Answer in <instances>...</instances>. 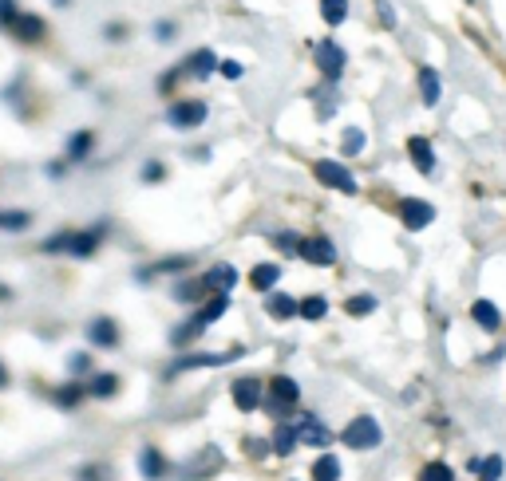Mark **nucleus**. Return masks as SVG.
Masks as SVG:
<instances>
[{"label": "nucleus", "mask_w": 506, "mask_h": 481, "mask_svg": "<svg viewBox=\"0 0 506 481\" xmlns=\"http://www.w3.org/2000/svg\"><path fill=\"white\" fill-rule=\"evenodd\" d=\"M20 20V8H16V0H0V28L4 32H13V24Z\"/></svg>", "instance_id": "4c0bfd02"}, {"label": "nucleus", "mask_w": 506, "mask_h": 481, "mask_svg": "<svg viewBox=\"0 0 506 481\" xmlns=\"http://www.w3.org/2000/svg\"><path fill=\"white\" fill-rule=\"evenodd\" d=\"M67 245H72V229H64V233H52L40 249H44V253H67Z\"/></svg>", "instance_id": "c9c22d12"}, {"label": "nucleus", "mask_w": 506, "mask_h": 481, "mask_svg": "<svg viewBox=\"0 0 506 481\" xmlns=\"http://www.w3.org/2000/svg\"><path fill=\"white\" fill-rule=\"evenodd\" d=\"M226 312H230V293H214V296L202 304V312H198V319H202V324L210 328V324H217V319H222Z\"/></svg>", "instance_id": "4be33fe9"}, {"label": "nucleus", "mask_w": 506, "mask_h": 481, "mask_svg": "<svg viewBox=\"0 0 506 481\" xmlns=\"http://www.w3.org/2000/svg\"><path fill=\"white\" fill-rule=\"evenodd\" d=\"M420 95H423V103L428 107L439 103L443 83H439V72H435V67H420Z\"/></svg>", "instance_id": "5701e85b"}, {"label": "nucleus", "mask_w": 506, "mask_h": 481, "mask_svg": "<svg viewBox=\"0 0 506 481\" xmlns=\"http://www.w3.org/2000/svg\"><path fill=\"white\" fill-rule=\"evenodd\" d=\"M67 367H72V371H75V375H84V371H87V367H92V359H87L84 352H75V355H67Z\"/></svg>", "instance_id": "de8ad7c7"}, {"label": "nucleus", "mask_w": 506, "mask_h": 481, "mask_svg": "<svg viewBox=\"0 0 506 481\" xmlns=\"http://www.w3.org/2000/svg\"><path fill=\"white\" fill-rule=\"evenodd\" d=\"M103 32H107V39H111V44H119V39H127V32H131V28L119 24V20H111V24H107Z\"/></svg>", "instance_id": "a18cd8bd"}, {"label": "nucleus", "mask_w": 506, "mask_h": 481, "mask_svg": "<svg viewBox=\"0 0 506 481\" xmlns=\"http://www.w3.org/2000/svg\"><path fill=\"white\" fill-rule=\"evenodd\" d=\"M194 265V257H166L151 268H138V280H151V276H166V273H186Z\"/></svg>", "instance_id": "6ab92c4d"}, {"label": "nucleus", "mask_w": 506, "mask_h": 481, "mask_svg": "<svg viewBox=\"0 0 506 481\" xmlns=\"http://www.w3.org/2000/svg\"><path fill=\"white\" fill-rule=\"evenodd\" d=\"M138 474H143V481H163L171 474V462L158 454V446H143V454H138Z\"/></svg>", "instance_id": "ddd939ff"}, {"label": "nucleus", "mask_w": 506, "mask_h": 481, "mask_svg": "<svg viewBox=\"0 0 506 481\" xmlns=\"http://www.w3.org/2000/svg\"><path fill=\"white\" fill-rule=\"evenodd\" d=\"M234 359H242V347H234V352H194V355L174 359L166 367V379H178L182 371H198V367H222V363H234Z\"/></svg>", "instance_id": "f03ea898"}, {"label": "nucleus", "mask_w": 506, "mask_h": 481, "mask_svg": "<svg viewBox=\"0 0 506 481\" xmlns=\"http://www.w3.org/2000/svg\"><path fill=\"white\" fill-rule=\"evenodd\" d=\"M324 312H329V300L324 296H305L301 300V319H324Z\"/></svg>", "instance_id": "2f4dec72"}, {"label": "nucleus", "mask_w": 506, "mask_h": 481, "mask_svg": "<svg viewBox=\"0 0 506 481\" xmlns=\"http://www.w3.org/2000/svg\"><path fill=\"white\" fill-rule=\"evenodd\" d=\"M313 174H316V182L336 189V194H356V178L349 174V166L333 162V158H321V162H313Z\"/></svg>", "instance_id": "423d86ee"}, {"label": "nucleus", "mask_w": 506, "mask_h": 481, "mask_svg": "<svg viewBox=\"0 0 506 481\" xmlns=\"http://www.w3.org/2000/svg\"><path fill=\"white\" fill-rule=\"evenodd\" d=\"M423 481H455V469L443 466V462H431L428 469H423Z\"/></svg>", "instance_id": "ea45409f"}, {"label": "nucleus", "mask_w": 506, "mask_h": 481, "mask_svg": "<svg viewBox=\"0 0 506 481\" xmlns=\"http://www.w3.org/2000/svg\"><path fill=\"white\" fill-rule=\"evenodd\" d=\"M206 293H210V288H206V280H178L171 296L178 300V304H198Z\"/></svg>", "instance_id": "393cba45"}, {"label": "nucleus", "mask_w": 506, "mask_h": 481, "mask_svg": "<svg viewBox=\"0 0 506 481\" xmlns=\"http://www.w3.org/2000/svg\"><path fill=\"white\" fill-rule=\"evenodd\" d=\"M273 245L281 249V253H289V257H301V245H305V240L297 237V233H277V237H273Z\"/></svg>", "instance_id": "f704fd0d"}, {"label": "nucleus", "mask_w": 506, "mask_h": 481, "mask_svg": "<svg viewBox=\"0 0 506 481\" xmlns=\"http://www.w3.org/2000/svg\"><path fill=\"white\" fill-rule=\"evenodd\" d=\"M92 146H95L92 130H75V135L67 138V162H84V158L92 154Z\"/></svg>", "instance_id": "b1692460"}, {"label": "nucleus", "mask_w": 506, "mask_h": 481, "mask_svg": "<svg viewBox=\"0 0 506 481\" xmlns=\"http://www.w3.org/2000/svg\"><path fill=\"white\" fill-rule=\"evenodd\" d=\"M206 115H210V107L202 99H178V103H171V111H166V123L174 130H198L206 123Z\"/></svg>", "instance_id": "20e7f679"}, {"label": "nucleus", "mask_w": 506, "mask_h": 481, "mask_svg": "<svg viewBox=\"0 0 506 481\" xmlns=\"http://www.w3.org/2000/svg\"><path fill=\"white\" fill-rule=\"evenodd\" d=\"M344 312H349V316H372V312H376V296H368V293H364V296H352L349 304H344Z\"/></svg>", "instance_id": "473e14b6"}, {"label": "nucleus", "mask_w": 506, "mask_h": 481, "mask_svg": "<svg viewBox=\"0 0 506 481\" xmlns=\"http://www.w3.org/2000/svg\"><path fill=\"white\" fill-rule=\"evenodd\" d=\"M230 395H234V407L250 415V410L262 407V379H253V375L234 379V390H230Z\"/></svg>", "instance_id": "9d476101"}, {"label": "nucleus", "mask_w": 506, "mask_h": 481, "mask_svg": "<svg viewBox=\"0 0 506 481\" xmlns=\"http://www.w3.org/2000/svg\"><path fill=\"white\" fill-rule=\"evenodd\" d=\"M400 222L412 229V233H420V229H428L435 222V209L428 202H420V197H404L400 202Z\"/></svg>", "instance_id": "6e6552de"}, {"label": "nucleus", "mask_w": 506, "mask_h": 481, "mask_svg": "<svg viewBox=\"0 0 506 481\" xmlns=\"http://www.w3.org/2000/svg\"><path fill=\"white\" fill-rule=\"evenodd\" d=\"M297 442H301V438H297V426L293 423H281V426L273 430V442L270 446H273L277 458H289L293 450H297Z\"/></svg>", "instance_id": "412c9836"}, {"label": "nucleus", "mask_w": 506, "mask_h": 481, "mask_svg": "<svg viewBox=\"0 0 506 481\" xmlns=\"http://www.w3.org/2000/svg\"><path fill=\"white\" fill-rule=\"evenodd\" d=\"M155 39H163V44H166V39H174V24H171V20H158V24H155Z\"/></svg>", "instance_id": "09e8293b"}, {"label": "nucleus", "mask_w": 506, "mask_h": 481, "mask_svg": "<svg viewBox=\"0 0 506 481\" xmlns=\"http://www.w3.org/2000/svg\"><path fill=\"white\" fill-rule=\"evenodd\" d=\"M277 280H281V268H277V265H253L250 284L257 288V293H273Z\"/></svg>", "instance_id": "a878e982"}, {"label": "nucleus", "mask_w": 506, "mask_h": 481, "mask_svg": "<svg viewBox=\"0 0 506 481\" xmlns=\"http://www.w3.org/2000/svg\"><path fill=\"white\" fill-rule=\"evenodd\" d=\"M376 13H380V24L384 28H395V13H392L388 0H376Z\"/></svg>", "instance_id": "c03bdc74"}, {"label": "nucleus", "mask_w": 506, "mask_h": 481, "mask_svg": "<svg viewBox=\"0 0 506 481\" xmlns=\"http://www.w3.org/2000/svg\"><path fill=\"white\" fill-rule=\"evenodd\" d=\"M138 178H143L146 186H155V182H163V178H166V166L163 162H146L143 170H138Z\"/></svg>", "instance_id": "a19ab883"}, {"label": "nucleus", "mask_w": 506, "mask_h": 481, "mask_svg": "<svg viewBox=\"0 0 506 481\" xmlns=\"http://www.w3.org/2000/svg\"><path fill=\"white\" fill-rule=\"evenodd\" d=\"M341 146H344V154H360V150H364V130L349 127V130H344V138H341Z\"/></svg>", "instance_id": "e433bc0d"}, {"label": "nucleus", "mask_w": 506, "mask_h": 481, "mask_svg": "<svg viewBox=\"0 0 506 481\" xmlns=\"http://www.w3.org/2000/svg\"><path fill=\"white\" fill-rule=\"evenodd\" d=\"M217 64H222V59H217L210 48H198L194 56H186V75L191 79H210L217 72Z\"/></svg>", "instance_id": "dca6fc26"}, {"label": "nucleus", "mask_w": 506, "mask_h": 481, "mask_svg": "<svg viewBox=\"0 0 506 481\" xmlns=\"http://www.w3.org/2000/svg\"><path fill=\"white\" fill-rule=\"evenodd\" d=\"M265 450H273V446H265L257 434H250V438H245V454H250V458H262Z\"/></svg>", "instance_id": "49530a36"}, {"label": "nucleus", "mask_w": 506, "mask_h": 481, "mask_svg": "<svg viewBox=\"0 0 506 481\" xmlns=\"http://www.w3.org/2000/svg\"><path fill=\"white\" fill-rule=\"evenodd\" d=\"M217 469H226V454H222V446H217V442H206L198 454L186 458V477H194V481L214 477Z\"/></svg>", "instance_id": "39448f33"}, {"label": "nucleus", "mask_w": 506, "mask_h": 481, "mask_svg": "<svg viewBox=\"0 0 506 481\" xmlns=\"http://www.w3.org/2000/svg\"><path fill=\"white\" fill-rule=\"evenodd\" d=\"M8 387V371H4V363H0V390Z\"/></svg>", "instance_id": "8fccbe9b"}, {"label": "nucleus", "mask_w": 506, "mask_h": 481, "mask_svg": "<svg viewBox=\"0 0 506 481\" xmlns=\"http://www.w3.org/2000/svg\"><path fill=\"white\" fill-rule=\"evenodd\" d=\"M297 398H301V387H297L289 375H277L270 383V410H277V415H289Z\"/></svg>", "instance_id": "0eeeda50"}, {"label": "nucleus", "mask_w": 506, "mask_h": 481, "mask_svg": "<svg viewBox=\"0 0 506 481\" xmlns=\"http://www.w3.org/2000/svg\"><path fill=\"white\" fill-rule=\"evenodd\" d=\"M202 328H206V324L194 316V319H186L182 328H174V336H171V339H174V344H186V339H198V336H202Z\"/></svg>", "instance_id": "72a5a7b5"}, {"label": "nucleus", "mask_w": 506, "mask_h": 481, "mask_svg": "<svg viewBox=\"0 0 506 481\" xmlns=\"http://www.w3.org/2000/svg\"><path fill=\"white\" fill-rule=\"evenodd\" d=\"M115 390H119V379L107 375V371H99L92 383H87V395H95V398H111Z\"/></svg>", "instance_id": "c85d7f7f"}, {"label": "nucleus", "mask_w": 506, "mask_h": 481, "mask_svg": "<svg viewBox=\"0 0 506 481\" xmlns=\"http://www.w3.org/2000/svg\"><path fill=\"white\" fill-rule=\"evenodd\" d=\"M471 316H475V324L487 328V332H494V328H499V308H494L491 300H479V304L471 308Z\"/></svg>", "instance_id": "cd10ccee"}, {"label": "nucleus", "mask_w": 506, "mask_h": 481, "mask_svg": "<svg viewBox=\"0 0 506 481\" xmlns=\"http://www.w3.org/2000/svg\"><path fill=\"white\" fill-rule=\"evenodd\" d=\"M293 426H297V438H301L305 446H329L333 442V430L324 426L321 418H313V415H297Z\"/></svg>", "instance_id": "1a4fd4ad"}, {"label": "nucleus", "mask_w": 506, "mask_h": 481, "mask_svg": "<svg viewBox=\"0 0 506 481\" xmlns=\"http://www.w3.org/2000/svg\"><path fill=\"white\" fill-rule=\"evenodd\" d=\"M44 32H48V24H44V16H36V13H20V20L13 24V36L20 44H40Z\"/></svg>", "instance_id": "4468645a"}, {"label": "nucleus", "mask_w": 506, "mask_h": 481, "mask_svg": "<svg viewBox=\"0 0 506 481\" xmlns=\"http://www.w3.org/2000/svg\"><path fill=\"white\" fill-rule=\"evenodd\" d=\"M341 442L352 446V450H376L384 442V430H380V423H376L372 415H360V418H352V423L344 426Z\"/></svg>", "instance_id": "f257e3e1"}, {"label": "nucleus", "mask_w": 506, "mask_h": 481, "mask_svg": "<svg viewBox=\"0 0 506 481\" xmlns=\"http://www.w3.org/2000/svg\"><path fill=\"white\" fill-rule=\"evenodd\" d=\"M321 20L329 28H341L349 20V0H321Z\"/></svg>", "instance_id": "bb28decb"}, {"label": "nucleus", "mask_w": 506, "mask_h": 481, "mask_svg": "<svg viewBox=\"0 0 506 481\" xmlns=\"http://www.w3.org/2000/svg\"><path fill=\"white\" fill-rule=\"evenodd\" d=\"M313 59H316V67H321V75L329 79V83H336V79L344 75V67H349V52H344L336 39H321V44L313 48Z\"/></svg>", "instance_id": "7ed1b4c3"}, {"label": "nucleus", "mask_w": 506, "mask_h": 481, "mask_svg": "<svg viewBox=\"0 0 506 481\" xmlns=\"http://www.w3.org/2000/svg\"><path fill=\"white\" fill-rule=\"evenodd\" d=\"M202 280H206V288H210V293H230V288L237 284V268L234 265H214Z\"/></svg>", "instance_id": "aec40b11"}, {"label": "nucleus", "mask_w": 506, "mask_h": 481, "mask_svg": "<svg viewBox=\"0 0 506 481\" xmlns=\"http://www.w3.org/2000/svg\"><path fill=\"white\" fill-rule=\"evenodd\" d=\"M217 72H222L226 79H242V75H245V67L237 64V59H222V64H217Z\"/></svg>", "instance_id": "37998d69"}, {"label": "nucleus", "mask_w": 506, "mask_h": 481, "mask_svg": "<svg viewBox=\"0 0 506 481\" xmlns=\"http://www.w3.org/2000/svg\"><path fill=\"white\" fill-rule=\"evenodd\" d=\"M502 477V458L494 454L491 462H483V474H479V481H499Z\"/></svg>", "instance_id": "79ce46f5"}, {"label": "nucleus", "mask_w": 506, "mask_h": 481, "mask_svg": "<svg viewBox=\"0 0 506 481\" xmlns=\"http://www.w3.org/2000/svg\"><path fill=\"white\" fill-rule=\"evenodd\" d=\"M265 312H270L273 319H293V316H301V300H293L289 293H270Z\"/></svg>", "instance_id": "f3484780"}, {"label": "nucleus", "mask_w": 506, "mask_h": 481, "mask_svg": "<svg viewBox=\"0 0 506 481\" xmlns=\"http://www.w3.org/2000/svg\"><path fill=\"white\" fill-rule=\"evenodd\" d=\"M52 4H56V8H67V4H72V0H52Z\"/></svg>", "instance_id": "603ef678"}, {"label": "nucleus", "mask_w": 506, "mask_h": 481, "mask_svg": "<svg viewBox=\"0 0 506 481\" xmlns=\"http://www.w3.org/2000/svg\"><path fill=\"white\" fill-rule=\"evenodd\" d=\"M301 260H309V265H316V268L336 265V249H333V240H329V237H305Z\"/></svg>", "instance_id": "9b49d317"}, {"label": "nucleus", "mask_w": 506, "mask_h": 481, "mask_svg": "<svg viewBox=\"0 0 506 481\" xmlns=\"http://www.w3.org/2000/svg\"><path fill=\"white\" fill-rule=\"evenodd\" d=\"M87 339H92L95 347H103V352H115L119 347V324L111 316H95L92 324H87Z\"/></svg>", "instance_id": "f8f14e48"}, {"label": "nucleus", "mask_w": 506, "mask_h": 481, "mask_svg": "<svg viewBox=\"0 0 506 481\" xmlns=\"http://www.w3.org/2000/svg\"><path fill=\"white\" fill-rule=\"evenodd\" d=\"M0 229H8V209H4V214H0Z\"/></svg>", "instance_id": "3c124183"}, {"label": "nucleus", "mask_w": 506, "mask_h": 481, "mask_svg": "<svg viewBox=\"0 0 506 481\" xmlns=\"http://www.w3.org/2000/svg\"><path fill=\"white\" fill-rule=\"evenodd\" d=\"M336 477H341V462H336L333 454L316 458V466H313V481H336Z\"/></svg>", "instance_id": "c756f323"}, {"label": "nucleus", "mask_w": 506, "mask_h": 481, "mask_svg": "<svg viewBox=\"0 0 506 481\" xmlns=\"http://www.w3.org/2000/svg\"><path fill=\"white\" fill-rule=\"evenodd\" d=\"M408 154H412V162H415V170H420V174H431L435 170V150H431V143L428 138H408Z\"/></svg>", "instance_id": "a211bd4d"}, {"label": "nucleus", "mask_w": 506, "mask_h": 481, "mask_svg": "<svg viewBox=\"0 0 506 481\" xmlns=\"http://www.w3.org/2000/svg\"><path fill=\"white\" fill-rule=\"evenodd\" d=\"M313 99H321V111H316L321 118H329V115L336 111V92H333V83L321 87V92H313Z\"/></svg>", "instance_id": "58836bf2"}, {"label": "nucleus", "mask_w": 506, "mask_h": 481, "mask_svg": "<svg viewBox=\"0 0 506 481\" xmlns=\"http://www.w3.org/2000/svg\"><path fill=\"white\" fill-rule=\"evenodd\" d=\"M87 395V387H79V383H67V387H59L56 390V403L64 407V410H75L79 407V398Z\"/></svg>", "instance_id": "7c9ffc66"}, {"label": "nucleus", "mask_w": 506, "mask_h": 481, "mask_svg": "<svg viewBox=\"0 0 506 481\" xmlns=\"http://www.w3.org/2000/svg\"><path fill=\"white\" fill-rule=\"evenodd\" d=\"M99 240H103V225H99V229H84V233H72V245H67V257H75V260L95 257Z\"/></svg>", "instance_id": "2eb2a0df"}]
</instances>
